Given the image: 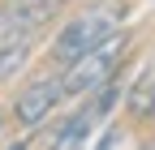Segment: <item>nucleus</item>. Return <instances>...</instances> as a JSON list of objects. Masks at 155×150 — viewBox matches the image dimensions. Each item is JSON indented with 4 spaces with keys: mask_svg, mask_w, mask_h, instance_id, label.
Returning <instances> with one entry per match:
<instances>
[{
    "mask_svg": "<svg viewBox=\"0 0 155 150\" xmlns=\"http://www.w3.org/2000/svg\"><path fill=\"white\" fill-rule=\"evenodd\" d=\"M125 47H129V34H125V30H116V34H108L104 43H95L91 52H82L78 60H69L65 73H61V95L73 99V95H86V90L104 86L112 73L121 69Z\"/></svg>",
    "mask_w": 155,
    "mask_h": 150,
    "instance_id": "nucleus-1",
    "label": "nucleus"
},
{
    "mask_svg": "<svg viewBox=\"0 0 155 150\" xmlns=\"http://www.w3.org/2000/svg\"><path fill=\"white\" fill-rule=\"evenodd\" d=\"M121 17H125V5H121V0H112V5H95V9H86V13H78L73 22L56 34L52 56H56L61 64L78 60L82 52H91L95 43H104L108 34L121 30Z\"/></svg>",
    "mask_w": 155,
    "mask_h": 150,
    "instance_id": "nucleus-2",
    "label": "nucleus"
},
{
    "mask_svg": "<svg viewBox=\"0 0 155 150\" xmlns=\"http://www.w3.org/2000/svg\"><path fill=\"white\" fill-rule=\"evenodd\" d=\"M61 99H65V95H61V77H43V82H35V86H26L22 95H17V120H22L26 129L43 124L48 111L61 103Z\"/></svg>",
    "mask_w": 155,
    "mask_h": 150,
    "instance_id": "nucleus-3",
    "label": "nucleus"
},
{
    "mask_svg": "<svg viewBox=\"0 0 155 150\" xmlns=\"http://www.w3.org/2000/svg\"><path fill=\"white\" fill-rule=\"evenodd\" d=\"M129 111L134 116H155V56L142 64V73L129 86Z\"/></svg>",
    "mask_w": 155,
    "mask_h": 150,
    "instance_id": "nucleus-4",
    "label": "nucleus"
},
{
    "mask_svg": "<svg viewBox=\"0 0 155 150\" xmlns=\"http://www.w3.org/2000/svg\"><path fill=\"white\" fill-rule=\"evenodd\" d=\"M91 120H95V111H78V116H69L61 124V133H56L52 150H82L86 137H91Z\"/></svg>",
    "mask_w": 155,
    "mask_h": 150,
    "instance_id": "nucleus-5",
    "label": "nucleus"
},
{
    "mask_svg": "<svg viewBox=\"0 0 155 150\" xmlns=\"http://www.w3.org/2000/svg\"><path fill=\"white\" fill-rule=\"evenodd\" d=\"M95 150H112V133H108V137H99V146H95Z\"/></svg>",
    "mask_w": 155,
    "mask_h": 150,
    "instance_id": "nucleus-6",
    "label": "nucleus"
},
{
    "mask_svg": "<svg viewBox=\"0 0 155 150\" xmlns=\"http://www.w3.org/2000/svg\"><path fill=\"white\" fill-rule=\"evenodd\" d=\"M9 150H26V146H22V142H17V146H9Z\"/></svg>",
    "mask_w": 155,
    "mask_h": 150,
    "instance_id": "nucleus-7",
    "label": "nucleus"
},
{
    "mask_svg": "<svg viewBox=\"0 0 155 150\" xmlns=\"http://www.w3.org/2000/svg\"><path fill=\"white\" fill-rule=\"evenodd\" d=\"M151 150H155V146H151Z\"/></svg>",
    "mask_w": 155,
    "mask_h": 150,
    "instance_id": "nucleus-8",
    "label": "nucleus"
}]
</instances>
